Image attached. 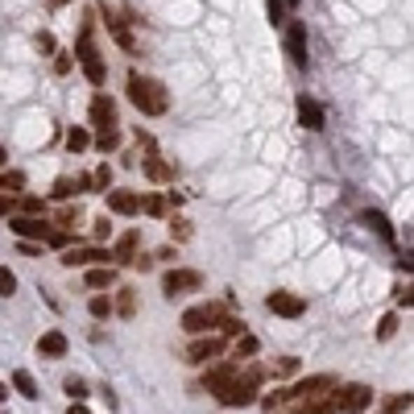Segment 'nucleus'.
Wrapping results in <instances>:
<instances>
[{"label": "nucleus", "instance_id": "obj_1", "mask_svg": "<svg viewBox=\"0 0 414 414\" xmlns=\"http://www.w3.org/2000/svg\"><path fill=\"white\" fill-rule=\"evenodd\" d=\"M129 99L137 104L145 116H162V112H166V104H170V99H166V88H162L158 79L137 75V71L129 75Z\"/></svg>", "mask_w": 414, "mask_h": 414}, {"label": "nucleus", "instance_id": "obj_2", "mask_svg": "<svg viewBox=\"0 0 414 414\" xmlns=\"http://www.w3.org/2000/svg\"><path fill=\"white\" fill-rule=\"evenodd\" d=\"M261 381H265V368H249L244 377L236 373V377H232L216 398H220L224 406H253V402H257V385H261Z\"/></svg>", "mask_w": 414, "mask_h": 414}, {"label": "nucleus", "instance_id": "obj_3", "mask_svg": "<svg viewBox=\"0 0 414 414\" xmlns=\"http://www.w3.org/2000/svg\"><path fill=\"white\" fill-rule=\"evenodd\" d=\"M75 58H79V67H83V75H88L92 88H104V83H108L104 58H99L95 46H92V25H83V34H79V42H75Z\"/></svg>", "mask_w": 414, "mask_h": 414}, {"label": "nucleus", "instance_id": "obj_4", "mask_svg": "<svg viewBox=\"0 0 414 414\" xmlns=\"http://www.w3.org/2000/svg\"><path fill=\"white\" fill-rule=\"evenodd\" d=\"M220 315H224L220 303H199V307L183 311V331H191V336H207V331L220 327Z\"/></svg>", "mask_w": 414, "mask_h": 414}, {"label": "nucleus", "instance_id": "obj_5", "mask_svg": "<svg viewBox=\"0 0 414 414\" xmlns=\"http://www.w3.org/2000/svg\"><path fill=\"white\" fill-rule=\"evenodd\" d=\"M373 402V389L361 385V381H352V385H340L336 389V410L340 414H361Z\"/></svg>", "mask_w": 414, "mask_h": 414}, {"label": "nucleus", "instance_id": "obj_6", "mask_svg": "<svg viewBox=\"0 0 414 414\" xmlns=\"http://www.w3.org/2000/svg\"><path fill=\"white\" fill-rule=\"evenodd\" d=\"M224 352V336H216V331H207V336H199L191 348L183 352V361H191V365H207V361H216Z\"/></svg>", "mask_w": 414, "mask_h": 414}, {"label": "nucleus", "instance_id": "obj_7", "mask_svg": "<svg viewBox=\"0 0 414 414\" xmlns=\"http://www.w3.org/2000/svg\"><path fill=\"white\" fill-rule=\"evenodd\" d=\"M203 286V274L199 270H170V274L162 277V294L166 298H179L186 290H199Z\"/></svg>", "mask_w": 414, "mask_h": 414}, {"label": "nucleus", "instance_id": "obj_8", "mask_svg": "<svg viewBox=\"0 0 414 414\" xmlns=\"http://www.w3.org/2000/svg\"><path fill=\"white\" fill-rule=\"evenodd\" d=\"M265 307H270L274 315H282V319H303V315H307V303H303L298 294H290V290H274V294L265 298Z\"/></svg>", "mask_w": 414, "mask_h": 414}, {"label": "nucleus", "instance_id": "obj_9", "mask_svg": "<svg viewBox=\"0 0 414 414\" xmlns=\"http://www.w3.org/2000/svg\"><path fill=\"white\" fill-rule=\"evenodd\" d=\"M58 261H62L67 270H75V265H112V257H108L104 249H67Z\"/></svg>", "mask_w": 414, "mask_h": 414}, {"label": "nucleus", "instance_id": "obj_10", "mask_svg": "<svg viewBox=\"0 0 414 414\" xmlns=\"http://www.w3.org/2000/svg\"><path fill=\"white\" fill-rule=\"evenodd\" d=\"M8 228L17 232L21 240H29V244H34V240L42 244V240L50 236V228L42 224V220H34V216H13V220H8Z\"/></svg>", "mask_w": 414, "mask_h": 414}, {"label": "nucleus", "instance_id": "obj_11", "mask_svg": "<svg viewBox=\"0 0 414 414\" xmlns=\"http://www.w3.org/2000/svg\"><path fill=\"white\" fill-rule=\"evenodd\" d=\"M92 125L99 129V133L116 129V104H112L108 95H95V99H92Z\"/></svg>", "mask_w": 414, "mask_h": 414}, {"label": "nucleus", "instance_id": "obj_12", "mask_svg": "<svg viewBox=\"0 0 414 414\" xmlns=\"http://www.w3.org/2000/svg\"><path fill=\"white\" fill-rule=\"evenodd\" d=\"M236 373H240V365H236V361H224V365L207 368V373H203V389H212V394H220V389L228 385V381L236 377Z\"/></svg>", "mask_w": 414, "mask_h": 414}, {"label": "nucleus", "instance_id": "obj_13", "mask_svg": "<svg viewBox=\"0 0 414 414\" xmlns=\"http://www.w3.org/2000/svg\"><path fill=\"white\" fill-rule=\"evenodd\" d=\"M298 125L311 129V133H319L323 129V108L311 99V95H298Z\"/></svg>", "mask_w": 414, "mask_h": 414}, {"label": "nucleus", "instance_id": "obj_14", "mask_svg": "<svg viewBox=\"0 0 414 414\" xmlns=\"http://www.w3.org/2000/svg\"><path fill=\"white\" fill-rule=\"evenodd\" d=\"M286 46H290V54H294V62H298V67H307V25H303V21H290Z\"/></svg>", "mask_w": 414, "mask_h": 414}, {"label": "nucleus", "instance_id": "obj_15", "mask_svg": "<svg viewBox=\"0 0 414 414\" xmlns=\"http://www.w3.org/2000/svg\"><path fill=\"white\" fill-rule=\"evenodd\" d=\"M38 357H46V361L67 357V336H62V331H46V336L38 340Z\"/></svg>", "mask_w": 414, "mask_h": 414}, {"label": "nucleus", "instance_id": "obj_16", "mask_svg": "<svg viewBox=\"0 0 414 414\" xmlns=\"http://www.w3.org/2000/svg\"><path fill=\"white\" fill-rule=\"evenodd\" d=\"M141 207V199L133 191H108V212H116V216H133Z\"/></svg>", "mask_w": 414, "mask_h": 414}, {"label": "nucleus", "instance_id": "obj_17", "mask_svg": "<svg viewBox=\"0 0 414 414\" xmlns=\"http://www.w3.org/2000/svg\"><path fill=\"white\" fill-rule=\"evenodd\" d=\"M137 244H141V232H125L120 240H116V249L108 253L112 261H133V253H137Z\"/></svg>", "mask_w": 414, "mask_h": 414}, {"label": "nucleus", "instance_id": "obj_18", "mask_svg": "<svg viewBox=\"0 0 414 414\" xmlns=\"http://www.w3.org/2000/svg\"><path fill=\"white\" fill-rule=\"evenodd\" d=\"M112 315L133 319V315H137V290H120V294H116V303H112Z\"/></svg>", "mask_w": 414, "mask_h": 414}, {"label": "nucleus", "instance_id": "obj_19", "mask_svg": "<svg viewBox=\"0 0 414 414\" xmlns=\"http://www.w3.org/2000/svg\"><path fill=\"white\" fill-rule=\"evenodd\" d=\"M13 385H17V389H21V398H29V402H38V394H42L29 368H17V373H13Z\"/></svg>", "mask_w": 414, "mask_h": 414}, {"label": "nucleus", "instance_id": "obj_20", "mask_svg": "<svg viewBox=\"0 0 414 414\" xmlns=\"http://www.w3.org/2000/svg\"><path fill=\"white\" fill-rule=\"evenodd\" d=\"M145 174H149L153 183H174V170H170L162 158H145Z\"/></svg>", "mask_w": 414, "mask_h": 414}, {"label": "nucleus", "instance_id": "obj_21", "mask_svg": "<svg viewBox=\"0 0 414 414\" xmlns=\"http://www.w3.org/2000/svg\"><path fill=\"white\" fill-rule=\"evenodd\" d=\"M112 282H116V270H112V265H92V270H88V286H92V290H104V286H112Z\"/></svg>", "mask_w": 414, "mask_h": 414}, {"label": "nucleus", "instance_id": "obj_22", "mask_svg": "<svg viewBox=\"0 0 414 414\" xmlns=\"http://www.w3.org/2000/svg\"><path fill=\"white\" fill-rule=\"evenodd\" d=\"M257 348H261V344H257V336H240V340L232 344V361L240 365V361H249V357H253Z\"/></svg>", "mask_w": 414, "mask_h": 414}, {"label": "nucleus", "instance_id": "obj_23", "mask_svg": "<svg viewBox=\"0 0 414 414\" xmlns=\"http://www.w3.org/2000/svg\"><path fill=\"white\" fill-rule=\"evenodd\" d=\"M62 389H67V398H71V402H83V398L92 394L83 377H67V381H62Z\"/></svg>", "mask_w": 414, "mask_h": 414}, {"label": "nucleus", "instance_id": "obj_24", "mask_svg": "<svg viewBox=\"0 0 414 414\" xmlns=\"http://www.w3.org/2000/svg\"><path fill=\"white\" fill-rule=\"evenodd\" d=\"M365 224H368L373 232H381L385 240H394V228H389V220H385L381 212H365Z\"/></svg>", "mask_w": 414, "mask_h": 414}, {"label": "nucleus", "instance_id": "obj_25", "mask_svg": "<svg viewBox=\"0 0 414 414\" xmlns=\"http://www.w3.org/2000/svg\"><path fill=\"white\" fill-rule=\"evenodd\" d=\"M88 145H92V133H88V129H71V133H67V149H71V153H79V149H88Z\"/></svg>", "mask_w": 414, "mask_h": 414}, {"label": "nucleus", "instance_id": "obj_26", "mask_svg": "<svg viewBox=\"0 0 414 414\" xmlns=\"http://www.w3.org/2000/svg\"><path fill=\"white\" fill-rule=\"evenodd\" d=\"M88 311H92L95 319H108V315H112V298H108V294H95L92 303H88Z\"/></svg>", "mask_w": 414, "mask_h": 414}, {"label": "nucleus", "instance_id": "obj_27", "mask_svg": "<svg viewBox=\"0 0 414 414\" xmlns=\"http://www.w3.org/2000/svg\"><path fill=\"white\" fill-rule=\"evenodd\" d=\"M402 410H410V394H389L385 398V414H402Z\"/></svg>", "mask_w": 414, "mask_h": 414}, {"label": "nucleus", "instance_id": "obj_28", "mask_svg": "<svg viewBox=\"0 0 414 414\" xmlns=\"http://www.w3.org/2000/svg\"><path fill=\"white\" fill-rule=\"evenodd\" d=\"M220 327H224V336H236V340H240V336H249L244 319H236V315H232V319H220Z\"/></svg>", "mask_w": 414, "mask_h": 414}, {"label": "nucleus", "instance_id": "obj_29", "mask_svg": "<svg viewBox=\"0 0 414 414\" xmlns=\"http://www.w3.org/2000/svg\"><path fill=\"white\" fill-rule=\"evenodd\" d=\"M13 290H17V274H13V270H8V265H0V294H4V298H8V294H13Z\"/></svg>", "mask_w": 414, "mask_h": 414}, {"label": "nucleus", "instance_id": "obj_30", "mask_svg": "<svg viewBox=\"0 0 414 414\" xmlns=\"http://www.w3.org/2000/svg\"><path fill=\"white\" fill-rule=\"evenodd\" d=\"M21 207H25V216H34V220H38V216L46 212V203H42L38 195H25V199H21Z\"/></svg>", "mask_w": 414, "mask_h": 414}, {"label": "nucleus", "instance_id": "obj_31", "mask_svg": "<svg viewBox=\"0 0 414 414\" xmlns=\"http://www.w3.org/2000/svg\"><path fill=\"white\" fill-rule=\"evenodd\" d=\"M141 207H145L149 216H166V199H162V195H149V199H141Z\"/></svg>", "mask_w": 414, "mask_h": 414}, {"label": "nucleus", "instance_id": "obj_32", "mask_svg": "<svg viewBox=\"0 0 414 414\" xmlns=\"http://www.w3.org/2000/svg\"><path fill=\"white\" fill-rule=\"evenodd\" d=\"M394 331H398V315H385V319L377 323V340H389Z\"/></svg>", "mask_w": 414, "mask_h": 414}, {"label": "nucleus", "instance_id": "obj_33", "mask_svg": "<svg viewBox=\"0 0 414 414\" xmlns=\"http://www.w3.org/2000/svg\"><path fill=\"white\" fill-rule=\"evenodd\" d=\"M95 145L108 153V149H116V145H120V133H116V129H108V133H99V137H95Z\"/></svg>", "mask_w": 414, "mask_h": 414}, {"label": "nucleus", "instance_id": "obj_34", "mask_svg": "<svg viewBox=\"0 0 414 414\" xmlns=\"http://www.w3.org/2000/svg\"><path fill=\"white\" fill-rule=\"evenodd\" d=\"M0 186H4V191H21V186H25V174H17V170L8 174V170H4V174H0Z\"/></svg>", "mask_w": 414, "mask_h": 414}, {"label": "nucleus", "instance_id": "obj_35", "mask_svg": "<svg viewBox=\"0 0 414 414\" xmlns=\"http://www.w3.org/2000/svg\"><path fill=\"white\" fill-rule=\"evenodd\" d=\"M92 186H99V191H108V186H112V170H108V166H99V170L92 174Z\"/></svg>", "mask_w": 414, "mask_h": 414}, {"label": "nucleus", "instance_id": "obj_36", "mask_svg": "<svg viewBox=\"0 0 414 414\" xmlns=\"http://www.w3.org/2000/svg\"><path fill=\"white\" fill-rule=\"evenodd\" d=\"M274 373L277 377H290V373H298V361H294V357H282V361L274 365Z\"/></svg>", "mask_w": 414, "mask_h": 414}, {"label": "nucleus", "instance_id": "obj_37", "mask_svg": "<svg viewBox=\"0 0 414 414\" xmlns=\"http://www.w3.org/2000/svg\"><path fill=\"white\" fill-rule=\"evenodd\" d=\"M170 236H174V240H186V236H191V224H186V220H174V224H170Z\"/></svg>", "mask_w": 414, "mask_h": 414}, {"label": "nucleus", "instance_id": "obj_38", "mask_svg": "<svg viewBox=\"0 0 414 414\" xmlns=\"http://www.w3.org/2000/svg\"><path fill=\"white\" fill-rule=\"evenodd\" d=\"M112 236V224H108V216L104 220H95V240H108Z\"/></svg>", "mask_w": 414, "mask_h": 414}, {"label": "nucleus", "instance_id": "obj_39", "mask_svg": "<svg viewBox=\"0 0 414 414\" xmlns=\"http://www.w3.org/2000/svg\"><path fill=\"white\" fill-rule=\"evenodd\" d=\"M54 71H58V75H67V71H71V54H58V62H54Z\"/></svg>", "mask_w": 414, "mask_h": 414}, {"label": "nucleus", "instance_id": "obj_40", "mask_svg": "<svg viewBox=\"0 0 414 414\" xmlns=\"http://www.w3.org/2000/svg\"><path fill=\"white\" fill-rule=\"evenodd\" d=\"M133 265H137L141 274H145V270H153V257H133Z\"/></svg>", "mask_w": 414, "mask_h": 414}, {"label": "nucleus", "instance_id": "obj_41", "mask_svg": "<svg viewBox=\"0 0 414 414\" xmlns=\"http://www.w3.org/2000/svg\"><path fill=\"white\" fill-rule=\"evenodd\" d=\"M0 216H13V199L8 195H0Z\"/></svg>", "mask_w": 414, "mask_h": 414}, {"label": "nucleus", "instance_id": "obj_42", "mask_svg": "<svg viewBox=\"0 0 414 414\" xmlns=\"http://www.w3.org/2000/svg\"><path fill=\"white\" fill-rule=\"evenodd\" d=\"M67 414H92V410H88L83 402H71V410H67Z\"/></svg>", "mask_w": 414, "mask_h": 414}, {"label": "nucleus", "instance_id": "obj_43", "mask_svg": "<svg viewBox=\"0 0 414 414\" xmlns=\"http://www.w3.org/2000/svg\"><path fill=\"white\" fill-rule=\"evenodd\" d=\"M4 398H8V385H4V381H0V402H4Z\"/></svg>", "mask_w": 414, "mask_h": 414}, {"label": "nucleus", "instance_id": "obj_44", "mask_svg": "<svg viewBox=\"0 0 414 414\" xmlns=\"http://www.w3.org/2000/svg\"><path fill=\"white\" fill-rule=\"evenodd\" d=\"M0 166H4V153H0Z\"/></svg>", "mask_w": 414, "mask_h": 414}, {"label": "nucleus", "instance_id": "obj_45", "mask_svg": "<svg viewBox=\"0 0 414 414\" xmlns=\"http://www.w3.org/2000/svg\"><path fill=\"white\" fill-rule=\"evenodd\" d=\"M286 4H298V0H286Z\"/></svg>", "mask_w": 414, "mask_h": 414}, {"label": "nucleus", "instance_id": "obj_46", "mask_svg": "<svg viewBox=\"0 0 414 414\" xmlns=\"http://www.w3.org/2000/svg\"><path fill=\"white\" fill-rule=\"evenodd\" d=\"M58 4H62V0H58Z\"/></svg>", "mask_w": 414, "mask_h": 414}]
</instances>
